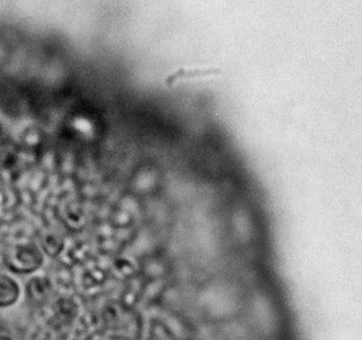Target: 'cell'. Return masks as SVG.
I'll use <instances>...</instances> for the list:
<instances>
[{
  "label": "cell",
  "mask_w": 362,
  "mask_h": 340,
  "mask_svg": "<svg viewBox=\"0 0 362 340\" xmlns=\"http://www.w3.org/2000/svg\"><path fill=\"white\" fill-rule=\"evenodd\" d=\"M44 263L42 252L35 245H19L13 247L6 255V264L17 273H31Z\"/></svg>",
  "instance_id": "1"
},
{
  "label": "cell",
  "mask_w": 362,
  "mask_h": 340,
  "mask_svg": "<svg viewBox=\"0 0 362 340\" xmlns=\"http://www.w3.org/2000/svg\"><path fill=\"white\" fill-rule=\"evenodd\" d=\"M105 322H106L108 332H111L115 336L125 338L132 333V327L135 325V319L132 317V314L127 310L113 306L111 309L107 310Z\"/></svg>",
  "instance_id": "2"
},
{
  "label": "cell",
  "mask_w": 362,
  "mask_h": 340,
  "mask_svg": "<svg viewBox=\"0 0 362 340\" xmlns=\"http://www.w3.org/2000/svg\"><path fill=\"white\" fill-rule=\"evenodd\" d=\"M19 286L9 276L0 273V307H8L17 303Z\"/></svg>",
  "instance_id": "3"
},
{
  "label": "cell",
  "mask_w": 362,
  "mask_h": 340,
  "mask_svg": "<svg viewBox=\"0 0 362 340\" xmlns=\"http://www.w3.org/2000/svg\"><path fill=\"white\" fill-rule=\"evenodd\" d=\"M51 290H52V285L50 281L42 277L31 279L27 285V295L36 303L45 301L50 295Z\"/></svg>",
  "instance_id": "4"
},
{
  "label": "cell",
  "mask_w": 362,
  "mask_h": 340,
  "mask_svg": "<svg viewBox=\"0 0 362 340\" xmlns=\"http://www.w3.org/2000/svg\"><path fill=\"white\" fill-rule=\"evenodd\" d=\"M76 314V307L74 303H71L70 300L62 298L54 305V311H52V319L54 322H57L59 325H64L70 320L74 319ZM51 319V320H52Z\"/></svg>",
  "instance_id": "5"
},
{
  "label": "cell",
  "mask_w": 362,
  "mask_h": 340,
  "mask_svg": "<svg viewBox=\"0 0 362 340\" xmlns=\"http://www.w3.org/2000/svg\"><path fill=\"white\" fill-rule=\"evenodd\" d=\"M42 247H44L45 252L52 257V255H57L62 250V242L57 235L50 234V235L45 236Z\"/></svg>",
  "instance_id": "6"
},
{
  "label": "cell",
  "mask_w": 362,
  "mask_h": 340,
  "mask_svg": "<svg viewBox=\"0 0 362 340\" xmlns=\"http://www.w3.org/2000/svg\"><path fill=\"white\" fill-rule=\"evenodd\" d=\"M0 340H17V338L13 335L11 330L8 329L0 328Z\"/></svg>",
  "instance_id": "7"
}]
</instances>
